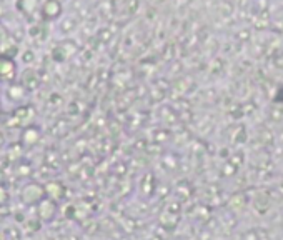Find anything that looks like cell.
I'll list each match as a JSON object with an SVG mask.
<instances>
[{"instance_id":"obj_1","label":"cell","mask_w":283,"mask_h":240,"mask_svg":"<svg viewBox=\"0 0 283 240\" xmlns=\"http://www.w3.org/2000/svg\"><path fill=\"white\" fill-rule=\"evenodd\" d=\"M45 197V185L38 184V182H27L20 190V200L25 205H38Z\"/></svg>"},{"instance_id":"obj_3","label":"cell","mask_w":283,"mask_h":240,"mask_svg":"<svg viewBox=\"0 0 283 240\" xmlns=\"http://www.w3.org/2000/svg\"><path fill=\"white\" fill-rule=\"evenodd\" d=\"M17 75V65L12 57L0 54V80H8L12 82Z\"/></svg>"},{"instance_id":"obj_4","label":"cell","mask_w":283,"mask_h":240,"mask_svg":"<svg viewBox=\"0 0 283 240\" xmlns=\"http://www.w3.org/2000/svg\"><path fill=\"white\" fill-rule=\"evenodd\" d=\"M45 192H47V197L52 200H55V202H59V200L65 199L67 195V187L62 184L59 180H49L45 184Z\"/></svg>"},{"instance_id":"obj_12","label":"cell","mask_w":283,"mask_h":240,"mask_svg":"<svg viewBox=\"0 0 283 240\" xmlns=\"http://www.w3.org/2000/svg\"><path fill=\"white\" fill-rule=\"evenodd\" d=\"M7 40H8V32L2 25H0V45L5 44Z\"/></svg>"},{"instance_id":"obj_13","label":"cell","mask_w":283,"mask_h":240,"mask_svg":"<svg viewBox=\"0 0 283 240\" xmlns=\"http://www.w3.org/2000/svg\"><path fill=\"white\" fill-rule=\"evenodd\" d=\"M42 30V27L40 25H32V28H30V35L32 37H35V35H38V32Z\"/></svg>"},{"instance_id":"obj_10","label":"cell","mask_w":283,"mask_h":240,"mask_svg":"<svg viewBox=\"0 0 283 240\" xmlns=\"http://www.w3.org/2000/svg\"><path fill=\"white\" fill-rule=\"evenodd\" d=\"M30 170H32V167L25 164L23 160H20L17 164V174L20 175V177H27V175H30Z\"/></svg>"},{"instance_id":"obj_8","label":"cell","mask_w":283,"mask_h":240,"mask_svg":"<svg viewBox=\"0 0 283 240\" xmlns=\"http://www.w3.org/2000/svg\"><path fill=\"white\" fill-rule=\"evenodd\" d=\"M25 94L27 90L20 82H12L7 89V97L10 99L12 102H20V100L25 97Z\"/></svg>"},{"instance_id":"obj_5","label":"cell","mask_w":283,"mask_h":240,"mask_svg":"<svg viewBox=\"0 0 283 240\" xmlns=\"http://www.w3.org/2000/svg\"><path fill=\"white\" fill-rule=\"evenodd\" d=\"M40 137H42V133H40V128H37V127H25L23 128V132H22V137H20V143L23 147H33L35 143L40 140Z\"/></svg>"},{"instance_id":"obj_7","label":"cell","mask_w":283,"mask_h":240,"mask_svg":"<svg viewBox=\"0 0 283 240\" xmlns=\"http://www.w3.org/2000/svg\"><path fill=\"white\" fill-rule=\"evenodd\" d=\"M62 12V5L59 0H45L42 5V13L45 18H57Z\"/></svg>"},{"instance_id":"obj_6","label":"cell","mask_w":283,"mask_h":240,"mask_svg":"<svg viewBox=\"0 0 283 240\" xmlns=\"http://www.w3.org/2000/svg\"><path fill=\"white\" fill-rule=\"evenodd\" d=\"M20 84L25 87L27 92H32L38 87L40 84V79H38V74L33 69H25L22 72V77H20Z\"/></svg>"},{"instance_id":"obj_15","label":"cell","mask_w":283,"mask_h":240,"mask_svg":"<svg viewBox=\"0 0 283 240\" xmlns=\"http://www.w3.org/2000/svg\"><path fill=\"white\" fill-rule=\"evenodd\" d=\"M3 142H5V137H3V133L0 132V145H3Z\"/></svg>"},{"instance_id":"obj_11","label":"cell","mask_w":283,"mask_h":240,"mask_svg":"<svg viewBox=\"0 0 283 240\" xmlns=\"http://www.w3.org/2000/svg\"><path fill=\"white\" fill-rule=\"evenodd\" d=\"M35 59V54H33L32 50H25L22 54V60H23V64H30V62Z\"/></svg>"},{"instance_id":"obj_14","label":"cell","mask_w":283,"mask_h":240,"mask_svg":"<svg viewBox=\"0 0 283 240\" xmlns=\"http://www.w3.org/2000/svg\"><path fill=\"white\" fill-rule=\"evenodd\" d=\"M3 15H5V7H3L2 3H0V20L3 18Z\"/></svg>"},{"instance_id":"obj_2","label":"cell","mask_w":283,"mask_h":240,"mask_svg":"<svg viewBox=\"0 0 283 240\" xmlns=\"http://www.w3.org/2000/svg\"><path fill=\"white\" fill-rule=\"evenodd\" d=\"M35 210H37V219L44 224H50L54 222L55 217H57V212H59V204L55 200L49 199L45 197L40 204L35 205Z\"/></svg>"},{"instance_id":"obj_9","label":"cell","mask_w":283,"mask_h":240,"mask_svg":"<svg viewBox=\"0 0 283 240\" xmlns=\"http://www.w3.org/2000/svg\"><path fill=\"white\" fill-rule=\"evenodd\" d=\"M37 5H38V0H18L17 2V8L23 13V15H30V13H33Z\"/></svg>"}]
</instances>
